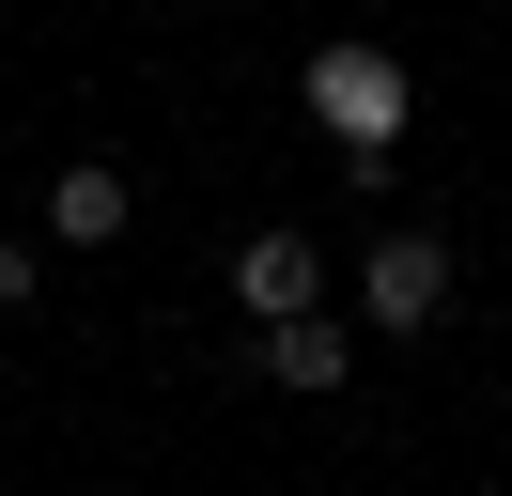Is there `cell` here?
<instances>
[{
	"mask_svg": "<svg viewBox=\"0 0 512 496\" xmlns=\"http://www.w3.org/2000/svg\"><path fill=\"white\" fill-rule=\"evenodd\" d=\"M47 295V233H0V310H32Z\"/></svg>",
	"mask_w": 512,
	"mask_h": 496,
	"instance_id": "6",
	"label": "cell"
},
{
	"mask_svg": "<svg viewBox=\"0 0 512 496\" xmlns=\"http://www.w3.org/2000/svg\"><path fill=\"white\" fill-rule=\"evenodd\" d=\"M249 372L264 388H357V310H280V326H249Z\"/></svg>",
	"mask_w": 512,
	"mask_h": 496,
	"instance_id": "4",
	"label": "cell"
},
{
	"mask_svg": "<svg viewBox=\"0 0 512 496\" xmlns=\"http://www.w3.org/2000/svg\"><path fill=\"white\" fill-rule=\"evenodd\" d=\"M450 295H466V248H450L435 217H388V233L357 248V326L373 341H435Z\"/></svg>",
	"mask_w": 512,
	"mask_h": 496,
	"instance_id": "2",
	"label": "cell"
},
{
	"mask_svg": "<svg viewBox=\"0 0 512 496\" xmlns=\"http://www.w3.org/2000/svg\"><path fill=\"white\" fill-rule=\"evenodd\" d=\"M342 295V264H326V233H295V217H264L249 248H233V310L249 326H280V310H326Z\"/></svg>",
	"mask_w": 512,
	"mask_h": 496,
	"instance_id": "3",
	"label": "cell"
},
{
	"mask_svg": "<svg viewBox=\"0 0 512 496\" xmlns=\"http://www.w3.org/2000/svg\"><path fill=\"white\" fill-rule=\"evenodd\" d=\"M125 233H140V186L109 171V155H63V171H47V248L94 264V248H125Z\"/></svg>",
	"mask_w": 512,
	"mask_h": 496,
	"instance_id": "5",
	"label": "cell"
},
{
	"mask_svg": "<svg viewBox=\"0 0 512 496\" xmlns=\"http://www.w3.org/2000/svg\"><path fill=\"white\" fill-rule=\"evenodd\" d=\"M295 93H311V124H326V155H342V186H388V171H404L419 78L373 47V31H326V47L295 62Z\"/></svg>",
	"mask_w": 512,
	"mask_h": 496,
	"instance_id": "1",
	"label": "cell"
}]
</instances>
